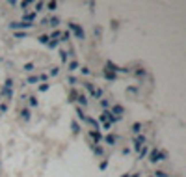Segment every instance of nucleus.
I'll return each mask as SVG.
<instances>
[{
    "label": "nucleus",
    "mask_w": 186,
    "mask_h": 177,
    "mask_svg": "<svg viewBox=\"0 0 186 177\" xmlns=\"http://www.w3.org/2000/svg\"><path fill=\"white\" fill-rule=\"evenodd\" d=\"M168 159V153L162 151V149H149V160H151L153 164L156 162H162V160Z\"/></svg>",
    "instance_id": "obj_1"
},
{
    "label": "nucleus",
    "mask_w": 186,
    "mask_h": 177,
    "mask_svg": "<svg viewBox=\"0 0 186 177\" xmlns=\"http://www.w3.org/2000/svg\"><path fill=\"white\" fill-rule=\"evenodd\" d=\"M67 28H69V32H73L74 35H76L78 39H86V32H84V28H82L78 22H74V21H71L69 24H67Z\"/></svg>",
    "instance_id": "obj_2"
},
{
    "label": "nucleus",
    "mask_w": 186,
    "mask_h": 177,
    "mask_svg": "<svg viewBox=\"0 0 186 177\" xmlns=\"http://www.w3.org/2000/svg\"><path fill=\"white\" fill-rule=\"evenodd\" d=\"M9 26L11 30H15V32H24V30H28V28H32V22H22V21H13V22H9Z\"/></svg>",
    "instance_id": "obj_3"
},
{
    "label": "nucleus",
    "mask_w": 186,
    "mask_h": 177,
    "mask_svg": "<svg viewBox=\"0 0 186 177\" xmlns=\"http://www.w3.org/2000/svg\"><path fill=\"white\" fill-rule=\"evenodd\" d=\"M110 108H112V110H110V114H112V116H116V117H119V119H121V117H123V114H125V106L123 104H110Z\"/></svg>",
    "instance_id": "obj_4"
},
{
    "label": "nucleus",
    "mask_w": 186,
    "mask_h": 177,
    "mask_svg": "<svg viewBox=\"0 0 186 177\" xmlns=\"http://www.w3.org/2000/svg\"><path fill=\"white\" fill-rule=\"evenodd\" d=\"M145 144H147V138H145L143 134H136L134 136V149H136L138 153H140V149L143 147Z\"/></svg>",
    "instance_id": "obj_5"
},
{
    "label": "nucleus",
    "mask_w": 186,
    "mask_h": 177,
    "mask_svg": "<svg viewBox=\"0 0 186 177\" xmlns=\"http://www.w3.org/2000/svg\"><path fill=\"white\" fill-rule=\"evenodd\" d=\"M88 134H89V138L93 140V144H99V142H102V132H101V131H95V129H91Z\"/></svg>",
    "instance_id": "obj_6"
},
{
    "label": "nucleus",
    "mask_w": 186,
    "mask_h": 177,
    "mask_svg": "<svg viewBox=\"0 0 186 177\" xmlns=\"http://www.w3.org/2000/svg\"><path fill=\"white\" fill-rule=\"evenodd\" d=\"M76 101H78V106H80V108H86V106H88V95H86V93H78Z\"/></svg>",
    "instance_id": "obj_7"
},
{
    "label": "nucleus",
    "mask_w": 186,
    "mask_h": 177,
    "mask_svg": "<svg viewBox=\"0 0 186 177\" xmlns=\"http://www.w3.org/2000/svg\"><path fill=\"white\" fill-rule=\"evenodd\" d=\"M102 140H104V142H106V144H108V145H116V142H117V136L110 132V134L102 136Z\"/></svg>",
    "instance_id": "obj_8"
},
{
    "label": "nucleus",
    "mask_w": 186,
    "mask_h": 177,
    "mask_svg": "<svg viewBox=\"0 0 186 177\" xmlns=\"http://www.w3.org/2000/svg\"><path fill=\"white\" fill-rule=\"evenodd\" d=\"M102 77H104L108 82H114V80L117 78V75H116V73H112V71H108V69H104V71H102Z\"/></svg>",
    "instance_id": "obj_9"
},
{
    "label": "nucleus",
    "mask_w": 186,
    "mask_h": 177,
    "mask_svg": "<svg viewBox=\"0 0 186 177\" xmlns=\"http://www.w3.org/2000/svg\"><path fill=\"white\" fill-rule=\"evenodd\" d=\"M78 90L76 88H71L69 90V99H67V103H74V101H76V97H78Z\"/></svg>",
    "instance_id": "obj_10"
},
{
    "label": "nucleus",
    "mask_w": 186,
    "mask_h": 177,
    "mask_svg": "<svg viewBox=\"0 0 186 177\" xmlns=\"http://www.w3.org/2000/svg\"><path fill=\"white\" fill-rule=\"evenodd\" d=\"M74 114H76V117L82 121V123H86V117H88V116L84 114V110H82L80 106H76V108H74Z\"/></svg>",
    "instance_id": "obj_11"
},
{
    "label": "nucleus",
    "mask_w": 186,
    "mask_h": 177,
    "mask_svg": "<svg viewBox=\"0 0 186 177\" xmlns=\"http://www.w3.org/2000/svg\"><path fill=\"white\" fill-rule=\"evenodd\" d=\"M35 17H37V15H35L34 11H32V13H22V22H32V24H34Z\"/></svg>",
    "instance_id": "obj_12"
},
{
    "label": "nucleus",
    "mask_w": 186,
    "mask_h": 177,
    "mask_svg": "<svg viewBox=\"0 0 186 177\" xmlns=\"http://www.w3.org/2000/svg\"><path fill=\"white\" fill-rule=\"evenodd\" d=\"M86 123H88V125H91V127L95 129V131H99V129H101V125H99V121L97 119H95V117H86Z\"/></svg>",
    "instance_id": "obj_13"
},
{
    "label": "nucleus",
    "mask_w": 186,
    "mask_h": 177,
    "mask_svg": "<svg viewBox=\"0 0 186 177\" xmlns=\"http://www.w3.org/2000/svg\"><path fill=\"white\" fill-rule=\"evenodd\" d=\"M104 69L112 71V73H117V71H119V65H116L112 60H108V62H106V67H104Z\"/></svg>",
    "instance_id": "obj_14"
},
{
    "label": "nucleus",
    "mask_w": 186,
    "mask_h": 177,
    "mask_svg": "<svg viewBox=\"0 0 186 177\" xmlns=\"http://www.w3.org/2000/svg\"><path fill=\"white\" fill-rule=\"evenodd\" d=\"M91 149H93L95 157H102L104 155V147H102V145H91Z\"/></svg>",
    "instance_id": "obj_15"
},
{
    "label": "nucleus",
    "mask_w": 186,
    "mask_h": 177,
    "mask_svg": "<svg viewBox=\"0 0 186 177\" xmlns=\"http://www.w3.org/2000/svg\"><path fill=\"white\" fill-rule=\"evenodd\" d=\"M30 116H32L30 108H22V110H21V117H22V121H30Z\"/></svg>",
    "instance_id": "obj_16"
},
{
    "label": "nucleus",
    "mask_w": 186,
    "mask_h": 177,
    "mask_svg": "<svg viewBox=\"0 0 186 177\" xmlns=\"http://www.w3.org/2000/svg\"><path fill=\"white\" fill-rule=\"evenodd\" d=\"M58 24H60V17H56V15H54V17H49V26L50 28H56Z\"/></svg>",
    "instance_id": "obj_17"
},
{
    "label": "nucleus",
    "mask_w": 186,
    "mask_h": 177,
    "mask_svg": "<svg viewBox=\"0 0 186 177\" xmlns=\"http://www.w3.org/2000/svg\"><path fill=\"white\" fill-rule=\"evenodd\" d=\"M145 155H149V145H147V144H145V145H143V147H141V149H140V153H138V159H140V160H141V159H143V157H145Z\"/></svg>",
    "instance_id": "obj_18"
},
{
    "label": "nucleus",
    "mask_w": 186,
    "mask_h": 177,
    "mask_svg": "<svg viewBox=\"0 0 186 177\" xmlns=\"http://www.w3.org/2000/svg\"><path fill=\"white\" fill-rule=\"evenodd\" d=\"M67 69H69V71H76V69H80V64H78L76 60H73V62L67 64Z\"/></svg>",
    "instance_id": "obj_19"
},
{
    "label": "nucleus",
    "mask_w": 186,
    "mask_h": 177,
    "mask_svg": "<svg viewBox=\"0 0 186 177\" xmlns=\"http://www.w3.org/2000/svg\"><path fill=\"white\" fill-rule=\"evenodd\" d=\"M69 39H71V32H69V30H65V32H62V35H60V39H58V41L65 43V41H69Z\"/></svg>",
    "instance_id": "obj_20"
},
{
    "label": "nucleus",
    "mask_w": 186,
    "mask_h": 177,
    "mask_svg": "<svg viewBox=\"0 0 186 177\" xmlns=\"http://www.w3.org/2000/svg\"><path fill=\"white\" fill-rule=\"evenodd\" d=\"M4 90H13V78H6L4 80Z\"/></svg>",
    "instance_id": "obj_21"
},
{
    "label": "nucleus",
    "mask_w": 186,
    "mask_h": 177,
    "mask_svg": "<svg viewBox=\"0 0 186 177\" xmlns=\"http://www.w3.org/2000/svg\"><path fill=\"white\" fill-rule=\"evenodd\" d=\"M71 129H73L74 134H78V132H80V125H78V121H76V119L71 121Z\"/></svg>",
    "instance_id": "obj_22"
},
{
    "label": "nucleus",
    "mask_w": 186,
    "mask_h": 177,
    "mask_svg": "<svg viewBox=\"0 0 186 177\" xmlns=\"http://www.w3.org/2000/svg\"><path fill=\"white\" fill-rule=\"evenodd\" d=\"M43 7H45V2H37V4H34V13L37 15L39 11H43Z\"/></svg>",
    "instance_id": "obj_23"
},
{
    "label": "nucleus",
    "mask_w": 186,
    "mask_h": 177,
    "mask_svg": "<svg viewBox=\"0 0 186 177\" xmlns=\"http://www.w3.org/2000/svg\"><path fill=\"white\" fill-rule=\"evenodd\" d=\"M91 97H95V99H102V90L101 88H95L91 92Z\"/></svg>",
    "instance_id": "obj_24"
},
{
    "label": "nucleus",
    "mask_w": 186,
    "mask_h": 177,
    "mask_svg": "<svg viewBox=\"0 0 186 177\" xmlns=\"http://www.w3.org/2000/svg\"><path fill=\"white\" fill-rule=\"evenodd\" d=\"M34 69H35V65L32 64V62H28V64H24V65H22V71H26V73H32Z\"/></svg>",
    "instance_id": "obj_25"
},
{
    "label": "nucleus",
    "mask_w": 186,
    "mask_h": 177,
    "mask_svg": "<svg viewBox=\"0 0 186 177\" xmlns=\"http://www.w3.org/2000/svg\"><path fill=\"white\" fill-rule=\"evenodd\" d=\"M28 103H30L32 108H35V106H37V97L35 95H28Z\"/></svg>",
    "instance_id": "obj_26"
},
{
    "label": "nucleus",
    "mask_w": 186,
    "mask_h": 177,
    "mask_svg": "<svg viewBox=\"0 0 186 177\" xmlns=\"http://www.w3.org/2000/svg\"><path fill=\"white\" fill-rule=\"evenodd\" d=\"M37 41L41 43V45H47V43H49V35H47V34H41V35L37 37Z\"/></svg>",
    "instance_id": "obj_27"
},
{
    "label": "nucleus",
    "mask_w": 186,
    "mask_h": 177,
    "mask_svg": "<svg viewBox=\"0 0 186 177\" xmlns=\"http://www.w3.org/2000/svg\"><path fill=\"white\" fill-rule=\"evenodd\" d=\"M7 108H9V104H7L6 101H2V103H0V116H2V114H6V112H7Z\"/></svg>",
    "instance_id": "obj_28"
},
{
    "label": "nucleus",
    "mask_w": 186,
    "mask_h": 177,
    "mask_svg": "<svg viewBox=\"0 0 186 177\" xmlns=\"http://www.w3.org/2000/svg\"><path fill=\"white\" fill-rule=\"evenodd\" d=\"M117 121H121V119H119V117H116V116H112V114H110V110H108V123L114 125V123H117Z\"/></svg>",
    "instance_id": "obj_29"
},
{
    "label": "nucleus",
    "mask_w": 186,
    "mask_h": 177,
    "mask_svg": "<svg viewBox=\"0 0 186 177\" xmlns=\"http://www.w3.org/2000/svg\"><path fill=\"white\" fill-rule=\"evenodd\" d=\"M99 103H101V106H102L104 110H108V108H110V104H112V103H110V99H101Z\"/></svg>",
    "instance_id": "obj_30"
},
{
    "label": "nucleus",
    "mask_w": 186,
    "mask_h": 177,
    "mask_svg": "<svg viewBox=\"0 0 186 177\" xmlns=\"http://www.w3.org/2000/svg\"><path fill=\"white\" fill-rule=\"evenodd\" d=\"M106 168H108V159H104V160H101V162H99V170H101V172H104Z\"/></svg>",
    "instance_id": "obj_31"
},
{
    "label": "nucleus",
    "mask_w": 186,
    "mask_h": 177,
    "mask_svg": "<svg viewBox=\"0 0 186 177\" xmlns=\"http://www.w3.org/2000/svg\"><path fill=\"white\" fill-rule=\"evenodd\" d=\"M37 77H35V75H32V77H28V78H26V82H24V84H37Z\"/></svg>",
    "instance_id": "obj_32"
},
{
    "label": "nucleus",
    "mask_w": 186,
    "mask_h": 177,
    "mask_svg": "<svg viewBox=\"0 0 186 177\" xmlns=\"http://www.w3.org/2000/svg\"><path fill=\"white\" fill-rule=\"evenodd\" d=\"M132 132H134V134H141V125L140 123H134L132 125Z\"/></svg>",
    "instance_id": "obj_33"
},
{
    "label": "nucleus",
    "mask_w": 186,
    "mask_h": 177,
    "mask_svg": "<svg viewBox=\"0 0 186 177\" xmlns=\"http://www.w3.org/2000/svg\"><path fill=\"white\" fill-rule=\"evenodd\" d=\"M45 7H47L49 11H54V9L58 7V2H49V4H45Z\"/></svg>",
    "instance_id": "obj_34"
},
{
    "label": "nucleus",
    "mask_w": 186,
    "mask_h": 177,
    "mask_svg": "<svg viewBox=\"0 0 186 177\" xmlns=\"http://www.w3.org/2000/svg\"><path fill=\"white\" fill-rule=\"evenodd\" d=\"M58 54H60V60H62V64H67V56H69V54H67L65 50H60Z\"/></svg>",
    "instance_id": "obj_35"
},
{
    "label": "nucleus",
    "mask_w": 186,
    "mask_h": 177,
    "mask_svg": "<svg viewBox=\"0 0 186 177\" xmlns=\"http://www.w3.org/2000/svg\"><path fill=\"white\" fill-rule=\"evenodd\" d=\"M58 73H60V67H50V71H49V77H58Z\"/></svg>",
    "instance_id": "obj_36"
},
{
    "label": "nucleus",
    "mask_w": 186,
    "mask_h": 177,
    "mask_svg": "<svg viewBox=\"0 0 186 177\" xmlns=\"http://www.w3.org/2000/svg\"><path fill=\"white\" fill-rule=\"evenodd\" d=\"M60 35H62V32H60V30H54V32L49 35V39H56V41H58V39H60Z\"/></svg>",
    "instance_id": "obj_37"
},
{
    "label": "nucleus",
    "mask_w": 186,
    "mask_h": 177,
    "mask_svg": "<svg viewBox=\"0 0 186 177\" xmlns=\"http://www.w3.org/2000/svg\"><path fill=\"white\" fill-rule=\"evenodd\" d=\"M58 43H60V41H56V39H49L47 47H49V49H56V47H58Z\"/></svg>",
    "instance_id": "obj_38"
},
{
    "label": "nucleus",
    "mask_w": 186,
    "mask_h": 177,
    "mask_svg": "<svg viewBox=\"0 0 186 177\" xmlns=\"http://www.w3.org/2000/svg\"><path fill=\"white\" fill-rule=\"evenodd\" d=\"M67 82H69L71 86H76V82H78V80H76V77H73V75H69V77H67Z\"/></svg>",
    "instance_id": "obj_39"
},
{
    "label": "nucleus",
    "mask_w": 186,
    "mask_h": 177,
    "mask_svg": "<svg viewBox=\"0 0 186 177\" xmlns=\"http://www.w3.org/2000/svg\"><path fill=\"white\" fill-rule=\"evenodd\" d=\"M49 88H50V84H47V82H43V84H39V88H37V90H39V92L43 93V92H47V90H49Z\"/></svg>",
    "instance_id": "obj_40"
},
{
    "label": "nucleus",
    "mask_w": 186,
    "mask_h": 177,
    "mask_svg": "<svg viewBox=\"0 0 186 177\" xmlns=\"http://www.w3.org/2000/svg\"><path fill=\"white\" fill-rule=\"evenodd\" d=\"M155 177H169V175L166 174V172H162V170H156L155 172Z\"/></svg>",
    "instance_id": "obj_41"
},
{
    "label": "nucleus",
    "mask_w": 186,
    "mask_h": 177,
    "mask_svg": "<svg viewBox=\"0 0 186 177\" xmlns=\"http://www.w3.org/2000/svg\"><path fill=\"white\" fill-rule=\"evenodd\" d=\"M13 35H15L17 39H24V37H26V32H15Z\"/></svg>",
    "instance_id": "obj_42"
},
{
    "label": "nucleus",
    "mask_w": 186,
    "mask_h": 177,
    "mask_svg": "<svg viewBox=\"0 0 186 177\" xmlns=\"http://www.w3.org/2000/svg\"><path fill=\"white\" fill-rule=\"evenodd\" d=\"M47 78H49V75H45V73H41V75H37V80L39 82H45Z\"/></svg>",
    "instance_id": "obj_43"
},
{
    "label": "nucleus",
    "mask_w": 186,
    "mask_h": 177,
    "mask_svg": "<svg viewBox=\"0 0 186 177\" xmlns=\"http://www.w3.org/2000/svg\"><path fill=\"white\" fill-rule=\"evenodd\" d=\"M126 93H138V88L136 86H129V88H126Z\"/></svg>",
    "instance_id": "obj_44"
},
{
    "label": "nucleus",
    "mask_w": 186,
    "mask_h": 177,
    "mask_svg": "<svg viewBox=\"0 0 186 177\" xmlns=\"http://www.w3.org/2000/svg\"><path fill=\"white\" fill-rule=\"evenodd\" d=\"M30 6H32V4H30V2H21V4H19V7H21V9H22V11H24V9H26V7H30Z\"/></svg>",
    "instance_id": "obj_45"
},
{
    "label": "nucleus",
    "mask_w": 186,
    "mask_h": 177,
    "mask_svg": "<svg viewBox=\"0 0 186 177\" xmlns=\"http://www.w3.org/2000/svg\"><path fill=\"white\" fill-rule=\"evenodd\" d=\"M80 71H82V75H89V73H91V71H89V67H86V65H82Z\"/></svg>",
    "instance_id": "obj_46"
},
{
    "label": "nucleus",
    "mask_w": 186,
    "mask_h": 177,
    "mask_svg": "<svg viewBox=\"0 0 186 177\" xmlns=\"http://www.w3.org/2000/svg\"><path fill=\"white\" fill-rule=\"evenodd\" d=\"M102 129H104V131H112V125L106 121V123H102Z\"/></svg>",
    "instance_id": "obj_47"
},
{
    "label": "nucleus",
    "mask_w": 186,
    "mask_h": 177,
    "mask_svg": "<svg viewBox=\"0 0 186 177\" xmlns=\"http://www.w3.org/2000/svg\"><path fill=\"white\" fill-rule=\"evenodd\" d=\"M134 75H136V77H143V75H145V71H143V69H138Z\"/></svg>",
    "instance_id": "obj_48"
},
{
    "label": "nucleus",
    "mask_w": 186,
    "mask_h": 177,
    "mask_svg": "<svg viewBox=\"0 0 186 177\" xmlns=\"http://www.w3.org/2000/svg\"><path fill=\"white\" fill-rule=\"evenodd\" d=\"M47 24H49V17H47V19H43V21H41V26H47Z\"/></svg>",
    "instance_id": "obj_49"
},
{
    "label": "nucleus",
    "mask_w": 186,
    "mask_h": 177,
    "mask_svg": "<svg viewBox=\"0 0 186 177\" xmlns=\"http://www.w3.org/2000/svg\"><path fill=\"white\" fill-rule=\"evenodd\" d=\"M121 153H123V155L126 157V155H129V153H130V149H129V147H125V149H123V151H121Z\"/></svg>",
    "instance_id": "obj_50"
},
{
    "label": "nucleus",
    "mask_w": 186,
    "mask_h": 177,
    "mask_svg": "<svg viewBox=\"0 0 186 177\" xmlns=\"http://www.w3.org/2000/svg\"><path fill=\"white\" fill-rule=\"evenodd\" d=\"M129 177H140V174H132V175H129Z\"/></svg>",
    "instance_id": "obj_51"
},
{
    "label": "nucleus",
    "mask_w": 186,
    "mask_h": 177,
    "mask_svg": "<svg viewBox=\"0 0 186 177\" xmlns=\"http://www.w3.org/2000/svg\"><path fill=\"white\" fill-rule=\"evenodd\" d=\"M121 177H129V174H123V175H121Z\"/></svg>",
    "instance_id": "obj_52"
}]
</instances>
